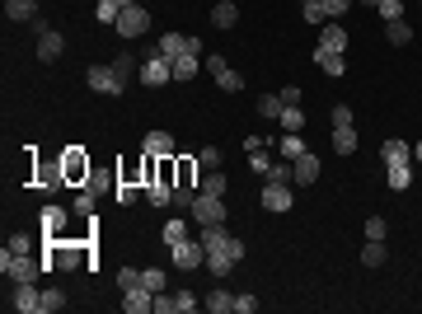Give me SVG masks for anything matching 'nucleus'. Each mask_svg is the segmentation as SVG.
I'll return each instance as SVG.
<instances>
[{
    "mask_svg": "<svg viewBox=\"0 0 422 314\" xmlns=\"http://www.w3.org/2000/svg\"><path fill=\"white\" fill-rule=\"evenodd\" d=\"M234 19H239V5H234V0H216V5H211V24H216V29H234Z\"/></svg>",
    "mask_w": 422,
    "mask_h": 314,
    "instance_id": "obj_22",
    "label": "nucleus"
},
{
    "mask_svg": "<svg viewBox=\"0 0 422 314\" xmlns=\"http://www.w3.org/2000/svg\"><path fill=\"white\" fill-rule=\"evenodd\" d=\"M347 5H352V0H324V15L338 19V15H347Z\"/></svg>",
    "mask_w": 422,
    "mask_h": 314,
    "instance_id": "obj_49",
    "label": "nucleus"
},
{
    "mask_svg": "<svg viewBox=\"0 0 422 314\" xmlns=\"http://www.w3.org/2000/svg\"><path fill=\"white\" fill-rule=\"evenodd\" d=\"M281 131H305V113H300V104H291V108H281Z\"/></svg>",
    "mask_w": 422,
    "mask_h": 314,
    "instance_id": "obj_29",
    "label": "nucleus"
},
{
    "mask_svg": "<svg viewBox=\"0 0 422 314\" xmlns=\"http://www.w3.org/2000/svg\"><path fill=\"white\" fill-rule=\"evenodd\" d=\"M385 183H390L394 192H404L408 183H413V164H385Z\"/></svg>",
    "mask_w": 422,
    "mask_h": 314,
    "instance_id": "obj_23",
    "label": "nucleus"
},
{
    "mask_svg": "<svg viewBox=\"0 0 422 314\" xmlns=\"http://www.w3.org/2000/svg\"><path fill=\"white\" fill-rule=\"evenodd\" d=\"M188 239V220H164V244H183Z\"/></svg>",
    "mask_w": 422,
    "mask_h": 314,
    "instance_id": "obj_37",
    "label": "nucleus"
},
{
    "mask_svg": "<svg viewBox=\"0 0 422 314\" xmlns=\"http://www.w3.org/2000/svg\"><path fill=\"white\" fill-rule=\"evenodd\" d=\"M225 188H230V183H225V173H220V169H206L202 192H211V197H225Z\"/></svg>",
    "mask_w": 422,
    "mask_h": 314,
    "instance_id": "obj_33",
    "label": "nucleus"
},
{
    "mask_svg": "<svg viewBox=\"0 0 422 314\" xmlns=\"http://www.w3.org/2000/svg\"><path fill=\"white\" fill-rule=\"evenodd\" d=\"M141 150H146V155H174L178 145H174V136H169V131H146Z\"/></svg>",
    "mask_w": 422,
    "mask_h": 314,
    "instance_id": "obj_17",
    "label": "nucleus"
},
{
    "mask_svg": "<svg viewBox=\"0 0 422 314\" xmlns=\"http://www.w3.org/2000/svg\"><path fill=\"white\" fill-rule=\"evenodd\" d=\"M15 310L43 314V291H38V282H15Z\"/></svg>",
    "mask_w": 422,
    "mask_h": 314,
    "instance_id": "obj_12",
    "label": "nucleus"
},
{
    "mask_svg": "<svg viewBox=\"0 0 422 314\" xmlns=\"http://www.w3.org/2000/svg\"><path fill=\"white\" fill-rule=\"evenodd\" d=\"M62 33H52V29H43L38 33V57H43V62H57V57H62Z\"/></svg>",
    "mask_w": 422,
    "mask_h": 314,
    "instance_id": "obj_20",
    "label": "nucleus"
},
{
    "mask_svg": "<svg viewBox=\"0 0 422 314\" xmlns=\"http://www.w3.org/2000/svg\"><path fill=\"white\" fill-rule=\"evenodd\" d=\"M197 310V296L192 291H174V314H192Z\"/></svg>",
    "mask_w": 422,
    "mask_h": 314,
    "instance_id": "obj_42",
    "label": "nucleus"
},
{
    "mask_svg": "<svg viewBox=\"0 0 422 314\" xmlns=\"http://www.w3.org/2000/svg\"><path fill=\"white\" fill-rule=\"evenodd\" d=\"M385 38H390L394 48H408V43H413V29H408V19H394L390 29H385Z\"/></svg>",
    "mask_w": 422,
    "mask_h": 314,
    "instance_id": "obj_28",
    "label": "nucleus"
},
{
    "mask_svg": "<svg viewBox=\"0 0 422 314\" xmlns=\"http://www.w3.org/2000/svg\"><path fill=\"white\" fill-rule=\"evenodd\" d=\"M197 62H202V52H183V57H174V80H192V76H197Z\"/></svg>",
    "mask_w": 422,
    "mask_h": 314,
    "instance_id": "obj_24",
    "label": "nucleus"
},
{
    "mask_svg": "<svg viewBox=\"0 0 422 314\" xmlns=\"http://www.w3.org/2000/svg\"><path fill=\"white\" fill-rule=\"evenodd\" d=\"M361 263H366V267H380V263H385V239H366V249H361Z\"/></svg>",
    "mask_w": 422,
    "mask_h": 314,
    "instance_id": "obj_31",
    "label": "nucleus"
},
{
    "mask_svg": "<svg viewBox=\"0 0 422 314\" xmlns=\"http://www.w3.org/2000/svg\"><path fill=\"white\" fill-rule=\"evenodd\" d=\"M267 178H272V183H296L291 164H272V169H267Z\"/></svg>",
    "mask_w": 422,
    "mask_h": 314,
    "instance_id": "obj_46",
    "label": "nucleus"
},
{
    "mask_svg": "<svg viewBox=\"0 0 422 314\" xmlns=\"http://www.w3.org/2000/svg\"><path fill=\"white\" fill-rule=\"evenodd\" d=\"M366 239H385V216H371V220H366Z\"/></svg>",
    "mask_w": 422,
    "mask_h": 314,
    "instance_id": "obj_47",
    "label": "nucleus"
},
{
    "mask_svg": "<svg viewBox=\"0 0 422 314\" xmlns=\"http://www.w3.org/2000/svg\"><path fill=\"white\" fill-rule=\"evenodd\" d=\"M136 282H141L136 267H122V272H118V286H122V291H127V286H136Z\"/></svg>",
    "mask_w": 422,
    "mask_h": 314,
    "instance_id": "obj_50",
    "label": "nucleus"
},
{
    "mask_svg": "<svg viewBox=\"0 0 422 314\" xmlns=\"http://www.w3.org/2000/svg\"><path fill=\"white\" fill-rule=\"evenodd\" d=\"M188 211L197 216V225H220V220H225V197H211V192H197Z\"/></svg>",
    "mask_w": 422,
    "mask_h": 314,
    "instance_id": "obj_5",
    "label": "nucleus"
},
{
    "mask_svg": "<svg viewBox=\"0 0 422 314\" xmlns=\"http://www.w3.org/2000/svg\"><path fill=\"white\" fill-rule=\"evenodd\" d=\"M371 5H375V0H371Z\"/></svg>",
    "mask_w": 422,
    "mask_h": 314,
    "instance_id": "obj_57",
    "label": "nucleus"
},
{
    "mask_svg": "<svg viewBox=\"0 0 422 314\" xmlns=\"http://www.w3.org/2000/svg\"><path fill=\"white\" fill-rule=\"evenodd\" d=\"M333 150L347 159L352 150H357V131H352V127H333Z\"/></svg>",
    "mask_w": 422,
    "mask_h": 314,
    "instance_id": "obj_26",
    "label": "nucleus"
},
{
    "mask_svg": "<svg viewBox=\"0 0 422 314\" xmlns=\"http://www.w3.org/2000/svg\"><path fill=\"white\" fill-rule=\"evenodd\" d=\"M174 169H178L174 173V188H192V192L202 188V183H197V169H202V164L192 155H174Z\"/></svg>",
    "mask_w": 422,
    "mask_h": 314,
    "instance_id": "obj_14",
    "label": "nucleus"
},
{
    "mask_svg": "<svg viewBox=\"0 0 422 314\" xmlns=\"http://www.w3.org/2000/svg\"><path fill=\"white\" fill-rule=\"evenodd\" d=\"M10 249H15V253H29L33 249V235H15V239H10Z\"/></svg>",
    "mask_w": 422,
    "mask_h": 314,
    "instance_id": "obj_53",
    "label": "nucleus"
},
{
    "mask_svg": "<svg viewBox=\"0 0 422 314\" xmlns=\"http://www.w3.org/2000/svg\"><path fill=\"white\" fill-rule=\"evenodd\" d=\"M164 80H174V62L164 57L160 48H150L146 57H141V85H150V90H160Z\"/></svg>",
    "mask_w": 422,
    "mask_h": 314,
    "instance_id": "obj_3",
    "label": "nucleus"
},
{
    "mask_svg": "<svg viewBox=\"0 0 422 314\" xmlns=\"http://www.w3.org/2000/svg\"><path fill=\"white\" fill-rule=\"evenodd\" d=\"M249 164H253V169H258V173H267V169H272V159H267L263 150H253V155H249Z\"/></svg>",
    "mask_w": 422,
    "mask_h": 314,
    "instance_id": "obj_52",
    "label": "nucleus"
},
{
    "mask_svg": "<svg viewBox=\"0 0 422 314\" xmlns=\"http://www.w3.org/2000/svg\"><path fill=\"white\" fill-rule=\"evenodd\" d=\"M113 197H118V202H136V183H127V178H118V183H113Z\"/></svg>",
    "mask_w": 422,
    "mask_h": 314,
    "instance_id": "obj_44",
    "label": "nucleus"
},
{
    "mask_svg": "<svg viewBox=\"0 0 422 314\" xmlns=\"http://www.w3.org/2000/svg\"><path fill=\"white\" fill-rule=\"evenodd\" d=\"M62 169H66V183H90L94 178V164L80 145H66L62 150Z\"/></svg>",
    "mask_w": 422,
    "mask_h": 314,
    "instance_id": "obj_4",
    "label": "nucleus"
},
{
    "mask_svg": "<svg viewBox=\"0 0 422 314\" xmlns=\"http://www.w3.org/2000/svg\"><path fill=\"white\" fill-rule=\"evenodd\" d=\"M413 159H418V164H422V141H418V145H413Z\"/></svg>",
    "mask_w": 422,
    "mask_h": 314,
    "instance_id": "obj_55",
    "label": "nucleus"
},
{
    "mask_svg": "<svg viewBox=\"0 0 422 314\" xmlns=\"http://www.w3.org/2000/svg\"><path fill=\"white\" fill-rule=\"evenodd\" d=\"M216 85H220V90H225V94H239V90H244V76H234L230 66H225V71H220V76H216Z\"/></svg>",
    "mask_w": 422,
    "mask_h": 314,
    "instance_id": "obj_36",
    "label": "nucleus"
},
{
    "mask_svg": "<svg viewBox=\"0 0 422 314\" xmlns=\"http://www.w3.org/2000/svg\"><path fill=\"white\" fill-rule=\"evenodd\" d=\"M118 5H122V10H127V5H141V0H118Z\"/></svg>",
    "mask_w": 422,
    "mask_h": 314,
    "instance_id": "obj_56",
    "label": "nucleus"
},
{
    "mask_svg": "<svg viewBox=\"0 0 422 314\" xmlns=\"http://www.w3.org/2000/svg\"><path fill=\"white\" fill-rule=\"evenodd\" d=\"M291 202H296V197H291V183H272V178L263 183V206L267 211H291Z\"/></svg>",
    "mask_w": 422,
    "mask_h": 314,
    "instance_id": "obj_13",
    "label": "nucleus"
},
{
    "mask_svg": "<svg viewBox=\"0 0 422 314\" xmlns=\"http://www.w3.org/2000/svg\"><path fill=\"white\" fill-rule=\"evenodd\" d=\"M118 38H141V33L150 29V15H146V5H127L122 15H118Z\"/></svg>",
    "mask_w": 422,
    "mask_h": 314,
    "instance_id": "obj_8",
    "label": "nucleus"
},
{
    "mask_svg": "<svg viewBox=\"0 0 422 314\" xmlns=\"http://www.w3.org/2000/svg\"><path fill=\"white\" fill-rule=\"evenodd\" d=\"M319 52H347V29L338 19H324V29H319Z\"/></svg>",
    "mask_w": 422,
    "mask_h": 314,
    "instance_id": "obj_15",
    "label": "nucleus"
},
{
    "mask_svg": "<svg viewBox=\"0 0 422 314\" xmlns=\"http://www.w3.org/2000/svg\"><path fill=\"white\" fill-rule=\"evenodd\" d=\"M202 249H216V244H225V239H230V230H225V220H220V225H202Z\"/></svg>",
    "mask_w": 422,
    "mask_h": 314,
    "instance_id": "obj_30",
    "label": "nucleus"
},
{
    "mask_svg": "<svg viewBox=\"0 0 422 314\" xmlns=\"http://www.w3.org/2000/svg\"><path fill=\"white\" fill-rule=\"evenodd\" d=\"M234 310H239V314H253V310H258V296H234Z\"/></svg>",
    "mask_w": 422,
    "mask_h": 314,
    "instance_id": "obj_51",
    "label": "nucleus"
},
{
    "mask_svg": "<svg viewBox=\"0 0 422 314\" xmlns=\"http://www.w3.org/2000/svg\"><path fill=\"white\" fill-rule=\"evenodd\" d=\"M300 15H305V24H324V0H305V5H300Z\"/></svg>",
    "mask_w": 422,
    "mask_h": 314,
    "instance_id": "obj_38",
    "label": "nucleus"
},
{
    "mask_svg": "<svg viewBox=\"0 0 422 314\" xmlns=\"http://www.w3.org/2000/svg\"><path fill=\"white\" fill-rule=\"evenodd\" d=\"M122 310L127 314H150V310H155V291H146V286H127V291H122Z\"/></svg>",
    "mask_w": 422,
    "mask_h": 314,
    "instance_id": "obj_11",
    "label": "nucleus"
},
{
    "mask_svg": "<svg viewBox=\"0 0 422 314\" xmlns=\"http://www.w3.org/2000/svg\"><path fill=\"white\" fill-rule=\"evenodd\" d=\"M169 253H174V267H183V272H192V267H202V263H206L202 239H183V244H169Z\"/></svg>",
    "mask_w": 422,
    "mask_h": 314,
    "instance_id": "obj_10",
    "label": "nucleus"
},
{
    "mask_svg": "<svg viewBox=\"0 0 422 314\" xmlns=\"http://www.w3.org/2000/svg\"><path fill=\"white\" fill-rule=\"evenodd\" d=\"M197 164H202V169H220V150L216 145H202V150H197Z\"/></svg>",
    "mask_w": 422,
    "mask_h": 314,
    "instance_id": "obj_45",
    "label": "nucleus"
},
{
    "mask_svg": "<svg viewBox=\"0 0 422 314\" xmlns=\"http://www.w3.org/2000/svg\"><path fill=\"white\" fill-rule=\"evenodd\" d=\"M239 258H244V244H239L234 235L225 239V244H216V249H206V267H211V277H230Z\"/></svg>",
    "mask_w": 422,
    "mask_h": 314,
    "instance_id": "obj_2",
    "label": "nucleus"
},
{
    "mask_svg": "<svg viewBox=\"0 0 422 314\" xmlns=\"http://www.w3.org/2000/svg\"><path fill=\"white\" fill-rule=\"evenodd\" d=\"M141 286H146V291H164V272H160V267H146V272H141Z\"/></svg>",
    "mask_w": 422,
    "mask_h": 314,
    "instance_id": "obj_39",
    "label": "nucleus"
},
{
    "mask_svg": "<svg viewBox=\"0 0 422 314\" xmlns=\"http://www.w3.org/2000/svg\"><path fill=\"white\" fill-rule=\"evenodd\" d=\"M277 150H281V155H286V159H300V155H305V141H300V131H286V136H281V145H277Z\"/></svg>",
    "mask_w": 422,
    "mask_h": 314,
    "instance_id": "obj_32",
    "label": "nucleus"
},
{
    "mask_svg": "<svg viewBox=\"0 0 422 314\" xmlns=\"http://www.w3.org/2000/svg\"><path fill=\"white\" fill-rule=\"evenodd\" d=\"M85 80H90L94 94H108V99L122 94V76H118L113 66H90V71H85Z\"/></svg>",
    "mask_w": 422,
    "mask_h": 314,
    "instance_id": "obj_7",
    "label": "nucleus"
},
{
    "mask_svg": "<svg viewBox=\"0 0 422 314\" xmlns=\"http://www.w3.org/2000/svg\"><path fill=\"white\" fill-rule=\"evenodd\" d=\"M62 225H66V211L62 206H47L43 211V239H57L62 235Z\"/></svg>",
    "mask_w": 422,
    "mask_h": 314,
    "instance_id": "obj_25",
    "label": "nucleus"
},
{
    "mask_svg": "<svg viewBox=\"0 0 422 314\" xmlns=\"http://www.w3.org/2000/svg\"><path fill=\"white\" fill-rule=\"evenodd\" d=\"M33 183L43 192H57L66 183V169H62V159H33Z\"/></svg>",
    "mask_w": 422,
    "mask_h": 314,
    "instance_id": "obj_9",
    "label": "nucleus"
},
{
    "mask_svg": "<svg viewBox=\"0 0 422 314\" xmlns=\"http://www.w3.org/2000/svg\"><path fill=\"white\" fill-rule=\"evenodd\" d=\"M281 104H286V108H291V104H300V85H286V90H281Z\"/></svg>",
    "mask_w": 422,
    "mask_h": 314,
    "instance_id": "obj_54",
    "label": "nucleus"
},
{
    "mask_svg": "<svg viewBox=\"0 0 422 314\" xmlns=\"http://www.w3.org/2000/svg\"><path fill=\"white\" fill-rule=\"evenodd\" d=\"M113 71H118V76L127 80V76H132V71H136V57H132V52L122 48V52H118V57H113Z\"/></svg>",
    "mask_w": 422,
    "mask_h": 314,
    "instance_id": "obj_41",
    "label": "nucleus"
},
{
    "mask_svg": "<svg viewBox=\"0 0 422 314\" xmlns=\"http://www.w3.org/2000/svg\"><path fill=\"white\" fill-rule=\"evenodd\" d=\"M380 155H385V164H413V145L399 141V136H390V141L380 145Z\"/></svg>",
    "mask_w": 422,
    "mask_h": 314,
    "instance_id": "obj_16",
    "label": "nucleus"
},
{
    "mask_svg": "<svg viewBox=\"0 0 422 314\" xmlns=\"http://www.w3.org/2000/svg\"><path fill=\"white\" fill-rule=\"evenodd\" d=\"M375 10L385 24H394V19H404V0H375Z\"/></svg>",
    "mask_w": 422,
    "mask_h": 314,
    "instance_id": "obj_35",
    "label": "nucleus"
},
{
    "mask_svg": "<svg viewBox=\"0 0 422 314\" xmlns=\"http://www.w3.org/2000/svg\"><path fill=\"white\" fill-rule=\"evenodd\" d=\"M43 267L47 263H38V258H29V253H15L10 244H5V253H0V272H5L10 282H38Z\"/></svg>",
    "mask_w": 422,
    "mask_h": 314,
    "instance_id": "obj_1",
    "label": "nucleus"
},
{
    "mask_svg": "<svg viewBox=\"0 0 422 314\" xmlns=\"http://www.w3.org/2000/svg\"><path fill=\"white\" fill-rule=\"evenodd\" d=\"M5 19H15V24H33V19H38V0H5Z\"/></svg>",
    "mask_w": 422,
    "mask_h": 314,
    "instance_id": "obj_18",
    "label": "nucleus"
},
{
    "mask_svg": "<svg viewBox=\"0 0 422 314\" xmlns=\"http://www.w3.org/2000/svg\"><path fill=\"white\" fill-rule=\"evenodd\" d=\"M206 310H211V314H230L234 310V296L225 291V286H216V291L206 296Z\"/></svg>",
    "mask_w": 422,
    "mask_h": 314,
    "instance_id": "obj_27",
    "label": "nucleus"
},
{
    "mask_svg": "<svg viewBox=\"0 0 422 314\" xmlns=\"http://www.w3.org/2000/svg\"><path fill=\"white\" fill-rule=\"evenodd\" d=\"M328 117H333V127H352V108H347V104H338Z\"/></svg>",
    "mask_w": 422,
    "mask_h": 314,
    "instance_id": "obj_48",
    "label": "nucleus"
},
{
    "mask_svg": "<svg viewBox=\"0 0 422 314\" xmlns=\"http://www.w3.org/2000/svg\"><path fill=\"white\" fill-rule=\"evenodd\" d=\"M118 15H122V5H118V0H99V10H94L99 24H118Z\"/></svg>",
    "mask_w": 422,
    "mask_h": 314,
    "instance_id": "obj_34",
    "label": "nucleus"
},
{
    "mask_svg": "<svg viewBox=\"0 0 422 314\" xmlns=\"http://www.w3.org/2000/svg\"><path fill=\"white\" fill-rule=\"evenodd\" d=\"M80 258H90V249H85V244L47 239V267H80Z\"/></svg>",
    "mask_w": 422,
    "mask_h": 314,
    "instance_id": "obj_6",
    "label": "nucleus"
},
{
    "mask_svg": "<svg viewBox=\"0 0 422 314\" xmlns=\"http://www.w3.org/2000/svg\"><path fill=\"white\" fill-rule=\"evenodd\" d=\"M314 62H319V71H324V76H347V57L343 52H314Z\"/></svg>",
    "mask_w": 422,
    "mask_h": 314,
    "instance_id": "obj_21",
    "label": "nucleus"
},
{
    "mask_svg": "<svg viewBox=\"0 0 422 314\" xmlns=\"http://www.w3.org/2000/svg\"><path fill=\"white\" fill-rule=\"evenodd\" d=\"M291 173H296V183H305V188H310L314 178H319V159H314L310 150H305L300 159H291Z\"/></svg>",
    "mask_w": 422,
    "mask_h": 314,
    "instance_id": "obj_19",
    "label": "nucleus"
},
{
    "mask_svg": "<svg viewBox=\"0 0 422 314\" xmlns=\"http://www.w3.org/2000/svg\"><path fill=\"white\" fill-rule=\"evenodd\" d=\"M62 305H66V296L57 291V286H47V291H43V314H57Z\"/></svg>",
    "mask_w": 422,
    "mask_h": 314,
    "instance_id": "obj_43",
    "label": "nucleus"
},
{
    "mask_svg": "<svg viewBox=\"0 0 422 314\" xmlns=\"http://www.w3.org/2000/svg\"><path fill=\"white\" fill-rule=\"evenodd\" d=\"M281 108H286L281 94H263V99H258V113H263V117H281Z\"/></svg>",
    "mask_w": 422,
    "mask_h": 314,
    "instance_id": "obj_40",
    "label": "nucleus"
}]
</instances>
